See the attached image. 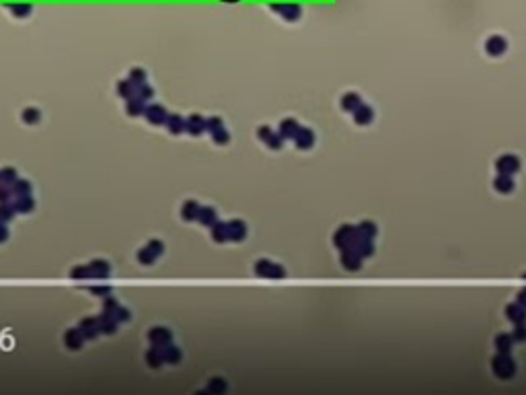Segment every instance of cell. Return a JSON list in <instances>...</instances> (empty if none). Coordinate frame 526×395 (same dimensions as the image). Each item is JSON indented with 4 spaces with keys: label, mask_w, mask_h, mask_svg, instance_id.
I'll return each instance as SVG.
<instances>
[{
    "label": "cell",
    "mask_w": 526,
    "mask_h": 395,
    "mask_svg": "<svg viewBox=\"0 0 526 395\" xmlns=\"http://www.w3.org/2000/svg\"><path fill=\"white\" fill-rule=\"evenodd\" d=\"M360 235H362V233L358 230V227H349V225H345V227H341V229L335 233L333 243H335V247H337V249L345 251V249H352V247L356 245V241L360 239Z\"/></svg>",
    "instance_id": "6da1fadb"
},
{
    "label": "cell",
    "mask_w": 526,
    "mask_h": 395,
    "mask_svg": "<svg viewBox=\"0 0 526 395\" xmlns=\"http://www.w3.org/2000/svg\"><path fill=\"white\" fill-rule=\"evenodd\" d=\"M255 274L259 278H272V280H279L286 276V270L279 263H274L270 260H257L255 262Z\"/></svg>",
    "instance_id": "7a4b0ae2"
},
{
    "label": "cell",
    "mask_w": 526,
    "mask_h": 395,
    "mask_svg": "<svg viewBox=\"0 0 526 395\" xmlns=\"http://www.w3.org/2000/svg\"><path fill=\"white\" fill-rule=\"evenodd\" d=\"M162 251H165V243L158 241V239H153V241L146 243V247H142L138 251V262L144 263V265H150V263L156 262V258Z\"/></svg>",
    "instance_id": "3957f363"
},
{
    "label": "cell",
    "mask_w": 526,
    "mask_h": 395,
    "mask_svg": "<svg viewBox=\"0 0 526 395\" xmlns=\"http://www.w3.org/2000/svg\"><path fill=\"white\" fill-rule=\"evenodd\" d=\"M494 370H495V375L501 377V379H508V377L514 375L516 366H514V360L510 358V352H499L494 358Z\"/></svg>",
    "instance_id": "277c9868"
},
{
    "label": "cell",
    "mask_w": 526,
    "mask_h": 395,
    "mask_svg": "<svg viewBox=\"0 0 526 395\" xmlns=\"http://www.w3.org/2000/svg\"><path fill=\"white\" fill-rule=\"evenodd\" d=\"M169 115L171 113L162 105H156V103L146 105V109H144V118L148 120V124H153V126H165L167 120H169Z\"/></svg>",
    "instance_id": "5b68a950"
},
{
    "label": "cell",
    "mask_w": 526,
    "mask_h": 395,
    "mask_svg": "<svg viewBox=\"0 0 526 395\" xmlns=\"http://www.w3.org/2000/svg\"><path fill=\"white\" fill-rule=\"evenodd\" d=\"M257 136H259V140H263L270 148L274 150H279L284 144V138L279 136V132H274L270 126H261L259 130H257Z\"/></svg>",
    "instance_id": "8992f818"
},
{
    "label": "cell",
    "mask_w": 526,
    "mask_h": 395,
    "mask_svg": "<svg viewBox=\"0 0 526 395\" xmlns=\"http://www.w3.org/2000/svg\"><path fill=\"white\" fill-rule=\"evenodd\" d=\"M226 230H228V241H243L245 237H247V225L243 223V220H228L226 223Z\"/></svg>",
    "instance_id": "52a82bcc"
},
{
    "label": "cell",
    "mask_w": 526,
    "mask_h": 395,
    "mask_svg": "<svg viewBox=\"0 0 526 395\" xmlns=\"http://www.w3.org/2000/svg\"><path fill=\"white\" fill-rule=\"evenodd\" d=\"M148 340L153 346H167L173 344V333L167 328H153L148 331Z\"/></svg>",
    "instance_id": "ba28073f"
},
{
    "label": "cell",
    "mask_w": 526,
    "mask_h": 395,
    "mask_svg": "<svg viewBox=\"0 0 526 395\" xmlns=\"http://www.w3.org/2000/svg\"><path fill=\"white\" fill-rule=\"evenodd\" d=\"M83 344H85V335H83V331L78 329V325L64 333V346L68 348V350H80Z\"/></svg>",
    "instance_id": "9c48e42d"
},
{
    "label": "cell",
    "mask_w": 526,
    "mask_h": 395,
    "mask_svg": "<svg viewBox=\"0 0 526 395\" xmlns=\"http://www.w3.org/2000/svg\"><path fill=\"white\" fill-rule=\"evenodd\" d=\"M185 132H189L191 136H200L206 132V118H202L200 113H193L185 120Z\"/></svg>",
    "instance_id": "30bf717a"
},
{
    "label": "cell",
    "mask_w": 526,
    "mask_h": 395,
    "mask_svg": "<svg viewBox=\"0 0 526 395\" xmlns=\"http://www.w3.org/2000/svg\"><path fill=\"white\" fill-rule=\"evenodd\" d=\"M495 167L499 173H508V175H512V173H516L518 167H520V161L514 157V155H504V157H499L497 163H495Z\"/></svg>",
    "instance_id": "8fae6325"
},
{
    "label": "cell",
    "mask_w": 526,
    "mask_h": 395,
    "mask_svg": "<svg viewBox=\"0 0 526 395\" xmlns=\"http://www.w3.org/2000/svg\"><path fill=\"white\" fill-rule=\"evenodd\" d=\"M78 329L83 331L85 340H95L99 335V325H97V317H85L83 321L78 323Z\"/></svg>",
    "instance_id": "7c38bea8"
},
{
    "label": "cell",
    "mask_w": 526,
    "mask_h": 395,
    "mask_svg": "<svg viewBox=\"0 0 526 395\" xmlns=\"http://www.w3.org/2000/svg\"><path fill=\"white\" fill-rule=\"evenodd\" d=\"M87 265H89L91 278H107L111 274V265H109V262H105V260H93Z\"/></svg>",
    "instance_id": "4fadbf2b"
},
{
    "label": "cell",
    "mask_w": 526,
    "mask_h": 395,
    "mask_svg": "<svg viewBox=\"0 0 526 395\" xmlns=\"http://www.w3.org/2000/svg\"><path fill=\"white\" fill-rule=\"evenodd\" d=\"M298 130H300V126H298L296 120H282V124H279V128H278V132H279V136H282L284 140H294Z\"/></svg>",
    "instance_id": "5bb4252c"
},
{
    "label": "cell",
    "mask_w": 526,
    "mask_h": 395,
    "mask_svg": "<svg viewBox=\"0 0 526 395\" xmlns=\"http://www.w3.org/2000/svg\"><path fill=\"white\" fill-rule=\"evenodd\" d=\"M15 206V210L17 212H23V214H27L31 212L33 208H35V200L31 198V194H23V196H15L13 198V202H10Z\"/></svg>",
    "instance_id": "9a60e30c"
},
{
    "label": "cell",
    "mask_w": 526,
    "mask_h": 395,
    "mask_svg": "<svg viewBox=\"0 0 526 395\" xmlns=\"http://www.w3.org/2000/svg\"><path fill=\"white\" fill-rule=\"evenodd\" d=\"M158 348L162 350V358H165V362H169V364H179L181 362L183 354H181V350L177 346L167 344V346H158Z\"/></svg>",
    "instance_id": "2e32d148"
},
{
    "label": "cell",
    "mask_w": 526,
    "mask_h": 395,
    "mask_svg": "<svg viewBox=\"0 0 526 395\" xmlns=\"http://www.w3.org/2000/svg\"><path fill=\"white\" fill-rule=\"evenodd\" d=\"M197 220L204 225V227H210L212 229L216 223H218V214L212 206H202L200 208V214H197Z\"/></svg>",
    "instance_id": "e0dca14e"
},
{
    "label": "cell",
    "mask_w": 526,
    "mask_h": 395,
    "mask_svg": "<svg viewBox=\"0 0 526 395\" xmlns=\"http://www.w3.org/2000/svg\"><path fill=\"white\" fill-rule=\"evenodd\" d=\"M294 142H296V146L302 148V150L310 148V146L314 144V134H312V130H309V128H300L298 134H296V138H294Z\"/></svg>",
    "instance_id": "ac0fdd59"
},
{
    "label": "cell",
    "mask_w": 526,
    "mask_h": 395,
    "mask_svg": "<svg viewBox=\"0 0 526 395\" xmlns=\"http://www.w3.org/2000/svg\"><path fill=\"white\" fill-rule=\"evenodd\" d=\"M341 263L347 270H358L360 263H362V255H358L354 249H345V251H341Z\"/></svg>",
    "instance_id": "d6986e66"
},
{
    "label": "cell",
    "mask_w": 526,
    "mask_h": 395,
    "mask_svg": "<svg viewBox=\"0 0 526 395\" xmlns=\"http://www.w3.org/2000/svg\"><path fill=\"white\" fill-rule=\"evenodd\" d=\"M125 109H127V113L130 115H144V109H146V101L140 97V95H134L132 99H127L125 101Z\"/></svg>",
    "instance_id": "ffe728a7"
},
{
    "label": "cell",
    "mask_w": 526,
    "mask_h": 395,
    "mask_svg": "<svg viewBox=\"0 0 526 395\" xmlns=\"http://www.w3.org/2000/svg\"><path fill=\"white\" fill-rule=\"evenodd\" d=\"M200 208H202V206L197 204L195 200H187V202H183V206H181V218L187 220V223H189V220H197Z\"/></svg>",
    "instance_id": "44dd1931"
},
{
    "label": "cell",
    "mask_w": 526,
    "mask_h": 395,
    "mask_svg": "<svg viewBox=\"0 0 526 395\" xmlns=\"http://www.w3.org/2000/svg\"><path fill=\"white\" fill-rule=\"evenodd\" d=\"M97 325H99V333H107V335L115 333V329H118V321L109 315H105V313H101L97 317Z\"/></svg>",
    "instance_id": "7402d4cb"
},
{
    "label": "cell",
    "mask_w": 526,
    "mask_h": 395,
    "mask_svg": "<svg viewBox=\"0 0 526 395\" xmlns=\"http://www.w3.org/2000/svg\"><path fill=\"white\" fill-rule=\"evenodd\" d=\"M506 315H508V319L510 321H514V323H526V309L520 305V303H514V305H510L508 309H506Z\"/></svg>",
    "instance_id": "603a6c76"
},
{
    "label": "cell",
    "mask_w": 526,
    "mask_h": 395,
    "mask_svg": "<svg viewBox=\"0 0 526 395\" xmlns=\"http://www.w3.org/2000/svg\"><path fill=\"white\" fill-rule=\"evenodd\" d=\"M144 360H146V364L150 366V368H158L160 364H165V358H162V350L158 346H153L150 348V350L146 352V356H144Z\"/></svg>",
    "instance_id": "cb8c5ba5"
},
{
    "label": "cell",
    "mask_w": 526,
    "mask_h": 395,
    "mask_svg": "<svg viewBox=\"0 0 526 395\" xmlns=\"http://www.w3.org/2000/svg\"><path fill=\"white\" fill-rule=\"evenodd\" d=\"M138 93V85H134L130 78H125V80H120L118 83V95L122 97V99H132L134 95Z\"/></svg>",
    "instance_id": "d4e9b609"
},
{
    "label": "cell",
    "mask_w": 526,
    "mask_h": 395,
    "mask_svg": "<svg viewBox=\"0 0 526 395\" xmlns=\"http://www.w3.org/2000/svg\"><path fill=\"white\" fill-rule=\"evenodd\" d=\"M485 48H487V54H492V56H499V54H504L506 52V39L504 37H489L487 43H485Z\"/></svg>",
    "instance_id": "484cf974"
},
{
    "label": "cell",
    "mask_w": 526,
    "mask_h": 395,
    "mask_svg": "<svg viewBox=\"0 0 526 395\" xmlns=\"http://www.w3.org/2000/svg\"><path fill=\"white\" fill-rule=\"evenodd\" d=\"M274 10H278V13L288 21H296L300 17V6H296V4H278V6H274Z\"/></svg>",
    "instance_id": "4316f807"
},
{
    "label": "cell",
    "mask_w": 526,
    "mask_h": 395,
    "mask_svg": "<svg viewBox=\"0 0 526 395\" xmlns=\"http://www.w3.org/2000/svg\"><path fill=\"white\" fill-rule=\"evenodd\" d=\"M372 118H374V111L368 107V105H364V103H362V105L354 111V122L356 124H360V126H364V124H370L372 122Z\"/></svg>",
    "instance_id": "83f0119b"
},
{
    "label": "cell",
    "mask_w": 526,
    "mask_h": 395,
    "mask_svg": "<svg viewBox=\"0 0 526 395\" xmlns=\"http://www.w3.org/2000/svg\"><path fill=\"white\" fill-rule=\"evenodd\" d=\"M494 185H495V190H497V192H504V194L512 192V190H514L512 175H508V173H499L497 179L494 181Z\"/></svg>",
    "instance_id": "f1b7e54d"
},
{
    "label": "cell",
    "mask_w": 526,
    "mask_h": 395,
    "mask_svg": "<svg viewBox=\"0 0 526 395\" xmlns=\"http://www.w3.org/2000/svg\"><path fill=\"white\" fill-rule=\"evenodd\" d=\"M360 105H362V99H360V95H356V93H347V95H343V99H341V107L345 111L354 113Z\"/></svg>",
    "instance_id": "f546056e"
},
{
    "label": "cell",
    "mask_w": 526,
    "mask_h": 395,
    "mask_svg": "<svg viewBox=\"0 0 526 395\" xmlns=\"http://www.w3.org/2000/svg\"><path fill=\"white\" fill-rule=\"evenodd\" d=\"M167 126H169L171 134H183V132H185V120L181 118V115H177V113L169 115V120H167Z\"/></svg>",
    "instance_id": "4dcf8cb0"
},
{
    "label": "cell",
    "mask_w": 526,
    "mask_h": 395,
    "mask_svg": "<svg viewBox=\"0 0 526 395\" xmlns=\"http://www.w3.org/2000/svg\"><path fill=\"white\" fill-rule=\"evenodd\" d=\"M212 239L216 243H224L228 241V230H226V223H216L212 227Z\"/></svg>",
    "instance_id": "1f68e13d"
},
{
    "label": "cell",
    "mask_w": 526,
    "mask_h": 395,
    "mask_svg": "<svg viewBox=\"0 0 526 395\" xmlns=\"http://www.w3.org/2000/svg\"><path fill=\"white\" fill-rule=\"evenodd\" d=\"M19 179V175H17V171L13 169V167H4V169H0V183L2 185H13L15 181Z\"/></svg>",
    "instance_id": "d6a6232c"
},
{
    "label": "cell",
    "mask_w": 526,
    "mask_h": 395,
    "mask_svg": "<svg viewBox=\"0 0 526 395\" xmlns=\"http://www.w3.org/2000/svg\"><path fill=\"white\" fill-rule=\"evenodd\" d=\"M21 118L25 124H37V122H41V111L37 107H27V109H23Z\"/></svg>",
    "instance_id": "836d02e7"
},
{
    "label": "cell",
    "mask_w": 526,
    "mask_h": 395,
    "mask_svg": "<svg viewBox=\"0 0 526 395\" xmlns=\"http://www.w3.org/2000/svg\"><path fill=\"white\" fill-rule=\"evenodd\" d=\"M10 190H13V196H23V194H31V183L27 179H17L13 185H10Z\"/></svg>",
    "instance_id": "e575fe53"
},
{
    "label": "cell",
    "mask_w": 526,
    "mask_h": 395,
    "mask_svg": "<svg viewBox=\"0 0 526 395\" xmlns=\"http://www.w3.org/2000/svg\"><path fill=\"white\" fill-rule=\"evenodd\" d=\"M512 342H514V338L510 333H501V335H497L495 346H497L499 352H510L512 350Z\"/></svg>",
    "instance_id": "d590c367"
},
{
    "label": "cell",
    "mask_w": 526,
    "mask_h": 395,
    "mask_svg": "<svg viewBox=\"0 0 526 395\" xmlns=\"http://www.w3.org/2000/svg\"><path fill=\"white\" fill-rule=\"evenodd\" d=\"M212 134V140L216 142V144H226L228 140H230V134L226 132V128L224 126H220V128H216L214 132H210Z\"/></svg>",
    "instance_id": "8d00e7d4"
},
{
    "label": "cell",
    "mask_w": 526,
    "mask_h": 395,
    "mask_svg": "<svg viewBox=\"0 0 526 395\" xmlns=\"http://www.w3.org/2000/svg\"><path fill=\"white\" fill-rule=\"evenodd\" d=\"M15 206L10 204V202H4V204H0V223H8L10 218L15 216Z\"/></svg>",
    "instance_id": "74e56055"
},
{
    "label": "cell",
    "mask_w": 526,
    "mask_h": 395,
    "mask_svg": "<svg viewBox=\"0 0 526 395\" xmlns=\"http://www.w3.org/2000/svg\"><path fill=\"white\" fill-rule=\"evenodd\" d=\"M127 78H130L134 85H144L146 83V72L142 70V68H132L130 76H127Z\"/></svg>",
    "instance_id": "f35d334b"
},
{
    "label": "cell",
    "mask_w": 526,
    "mask_h": 395,
    "mask_svg": "<svg viewBox=\"0 0 526 395\" xmlns=\"http://www.w3.org/2000/svg\"><path fill=\"white\" fill-rule=\"evenodd\" d=\"M70 276L74 278V280H89L91 278V272H89V265H78V268H72Z\"/></svg>",
    "instance_id": "ab89813d"
},
{
    "label": "cell",
    "mask_w": 526,
    "mask_h": 395,
    "mask_svg": "<svg viewBox=\"0 0 526 395\" xmlns=\"http://www.w3.org/2000/svg\"><path fill=\"white\" fill-rule=\"evenodd\" d=\"M111 317H113L115 321H118V323H122V321H130V311H127L125 307H122V305H120L118 309L113 311V315H111Z\"/></svg>",
    "instance_id": "60d3db41"
},
{
    "label": "cell",
    "mask_w": 526,
    "mask_h": 395,
    "mask_svg": "<svg viewBox=\"0 0 526 395\" xmlns=\"http://www.w3.org/2000/svg\"><path fill=\"white\" fill-rule=\"evenodd\" d=\"M358 230H360V233L364 235V237H370V239H372L374 235H376V227H374L372 223H360V225H358Z\"/></svg>",
    "instance_id": "b9f144b4"
},
{
    "label": "cell",
    "mask_w": 526,
    "mask_h": 395,
    "mask_svg": "<svg viewBox=\"0 0 526 395\" xmlns=\"http://www.w3.org/2000/svg\"><path fill=\"white\" fill-rule=\"evenodd\" d=\"M208 391H212V393L226 391V383L222 381V379H212V381H210V385H208Z\"/></svg>",
    "instance_id": "7bdbcfd3"
},
{
    "label": "cell",
    "mask_w": 526,
    "mask_h": 395,
    "mask_svg": "<svg viewBox=\"0 0 526 395\" xmlns=\"http://www.w3.org/2000/svg\"><path fill=\"white\" fill-rule=\"evenodd\" d=\"M136 95H140V97H142L144 101H148V99H153L155 91L150 89V85H148V83H144V85H138V93H136Z\"/></svg>",
    "instance_id": "ee69618b"
},
{
    "label": "cell",
    "mask_w": 526,
    "mask_h": 395,
    "mask_svg": "<svg viewBox=\"0 0 526 395\" xmlns=\"http://www.w3.org/2000/svg\"><path fill=\"white\" fill-rule=\"evenodd\" d=\"M13 190L8 188V185H2L0 183V204H4V202H13Z\"/></svg>",
    "instance_id": "f6af8a7d"
},
{
    "label": "cell",
    "mask_w": 526,
    "mask_h": 395,
    "mask_svg": "<svg viewBox=\"0 0 526 395\" xmlns=\"http://www.w3.org/2000/svg\"><path fill=\"white\" fill-rule=\"evenodd\" d=\"M89 290H91L93 295H99V296H103V298L111 295V288H109V286H97V284H95V286H89Z\"/></svg>",
    "instance_id": "bcb514c9"
},
{
    "label": "cell",
    "mask_w": 526,
    "mask_h": 395,
    "mask_svg": "<svg viewBox=\"0 0 526 395\" xmlns=\"http://www.w3.org/2000/svg\"><path fill=\"white\" fill-rule=\"evenodd\" d=\"M10 10H13V13H15L17 17H25V15L31 13V6H29V4H15Z\"/></svg>",
    "instance_id": "7dc6e473"
},
{
    "label": "cell",
    "mask_w": 526,
    "mask_h": 395,
    "mask_svg": "<svg viewBox=\"0 0 526 395\" xmlns=\"http://www.w3.org/2000/svg\"><path fill=\"white\" fill-rule=\"evenodd\" d=\"M512 338H514V340H526V325H524V323H518V325H516V329H514Z\"/></svg>",
    "instance_id": "c3c4849f"
},
{
    "label": "cell",
    "mask_w": 526,
    "mask_h": 395,
    "mask_svg": "<svg viewBox=\"0 0 526 395\" xmlns=\"http://www.w3.org/2000/svg\"><path fill=\"white\" fill-rule=\"evenodd\" d=\"M222 126V120L220 118H208L206 120V132H214L216 128Z\"/></svg>",
    "instance_id": "681fc988"
},
{
    "label": "cell",
    "mask_w": 526,
    "mask_h": 395,
    "mask_svg": "<svg viewBox=\"0 0 526 395\" xmlns=\"http://www.w3.org/2000/svg\"><path fill=\"white\" fill-rule=\"evenodd\" d=\"M8 239V229H6V223H0V243H4Z\"/></svg>",
    "instance_id": "f907efd6"
},
{
    "label": "cell",
    "mask_w": 526,
    "mask_h": 395,
    "mask_svg": "<svg viewBox=\"0 0 526 395\" xmlns=\"http://www.w3.org/2000/svg\"><path fill=\"white\" fill-rule=\"evenodd\" d=\"M518 303H520V305L526 309V288H524V290H520V295H518Z\"/></svg>",
    "instance_id": "816d5d0a"
}]
</instances>
